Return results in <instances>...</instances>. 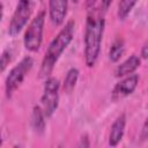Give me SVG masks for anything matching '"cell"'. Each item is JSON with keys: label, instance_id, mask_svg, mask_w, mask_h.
Returning <instances> with one entry per match:
<instances>
[{"label": "cell", "instance_id": "cell-1", "mask_svg": "<svg viewBox=\"0 0 148 148\" xmlns=\"http://www.w3.org/2000/svg\"><path fill=\"white\" fill-rule=\"evenodd\" d=\"M104 24V14L99 10L90 14L87 18L84 34V58L88 67H92L99 56Z\"/></svg>", "mask_w": 148, "mask_h": 148}, {"label": "cell", "instance_id": "cell-2", "mask_svg": "<svg viewBox=\"0 0 148 148\" xmlns=\"http://www.w3.org/2000/svg\"><path fill=\"white\" fill-rule=\"evenodd\" d=\"M74 21H68L65 27L58 32V35L53 38V40L50 43L45 56L42 61L39 76L40 77H49L56 62L58 61L61 53L65 51V49L69 45V43L73 39L74 36Z\"/></svg>", "mask_w": 148, "mask_h": 148}, {"label": "cell", "instance_id": "cell-3", "mask_svg": "<svg viewBox=\"0 0 148 148\" xmlns=\"http://www.w3.org/2000/svg\"><path fill=\"white\" fill-rule=\"evenodd\" d=\"M45 23V12L37 14L35 18L30 22L27 31L24 34V46L30 52H36L39 50L43 40V30Z\"/></svg>", "mask_w": 148, "mask_h": 148}, {"label": "cell", "instance_id": "cell-4", "mask_svg": "<svg viewBox=\"0 0 148 148\" xmlns=\"http://www.w3.org/2000/svg\"><path fill=\"white\" fill-rule=\"evenodd\" d=\"M60 83L56 77L49 76L45 81L44 92L42 96V110L46 118L51 117L58 108Z\"/></svg>", "mask_w": 148, "mask_h": 148}, {"label": "cell", "instance_id": "cell-5", "mask_svg": "<svg viewBox=\"0 0 148 148\" xmlns=\"http://www.w3.org/2000/svg\"><path fill=\"white\" fill-rule=\"evenodd\" d=\"M32 65H34L32 58L31 57H25L18 62V65H16L9 72L8 76L6 79V82H5V89H6L7 97H12L14 91L18 88V86L24 80L28 72L31 69Z\"/></svg>", "mask_w": 148, "mask_h": 148}, {"label": "cell", "instance_id": "cell-6", "mask_svg": "<svg viewBox=\"0 0 148 148\" xmlns=\"http://www.w3.org/2000/svg\"><path fill=\"white\" fill-rule=\"evenodd\" d=\"M31 13H32V0H18V3L16 6V9L14 12L8 29V34L12 37H15L21 32V30L27 24Z\"/></svg>", "mask_w": 148, "mask_h": 148}, {"label": "cell", "instance_id": "cell-7", "mask_svg": "<svg viewBox=\"0 0 148 148\" xmlns=\"http://www.w3.org/2000/svg\"><path fill=\"white\" fill-rule=\"evenodd\" d=\"M68 8V0H49L50 18L52 23L58 27L62 24Z\"/></svg>", "mask_w": 148, "mask_h": 148}, {"label": "cell", "instance_id": "cell-8", "mask_svg": "<svg viewBox=\"0 0 148 148\" xmlns=\"http://www.w3.org/2000/svg\"><path fill=\"white\" fill-rule=\"evenodd\" d=\"M138 82H139V76L136 74H132V75L125 77L124 80L118 82L116 84V87L113 88V92H112L113 96L114 97H124V96L132 94L134 91V89L136 88Z\"/></svg>", "mask_w": 148, "mask_h": 148}, {"label": "cell", "instance_id": "cell-9", "mask_svg": "<svg viewBox=\"0 0 148 148\" xmlns=\"http://www.w3.org/2000/svg\"><path fill=\"white\" fill-rule=\"evenodd\" d=\"M125 125H126V117L125 114H120L112 124L111 131H110V136H109V145L114 147L117 146L120 140L123 139L124 132H125Z\"/></svg>", "mask_w": 148, "mask_h": 148}, {"label": "cell", "instance_id": "cell-10", "mask_svg": "<svg viewBox=\"0 0 148 148\" xmlns=\"http://www.w3.org/2000/svg\"><path fill=\"white\" fill-rule=\"evenodd\" d=\"M140 58L136 56H131L130 58H127L123 64H120L117 69H116V76L117 77H121L125 75H130L132 73L135 72V69L140 66Z\"/></svg>", "mask_w": 148, "mask_h": 148}, {"label": "cell", "instance_id": "cell-11", "mask_svg": "<svg viewBox=\"0 0 148 148\" xmlns=\"http://www.w3.org/2000/svg\"><path fill=\"white\" fill-rule=\"evenodd\" d=\"M45 116L43 113L42 108L39 106H35L34 111H32V117H31V124L34 130L37 133H43L44 127H45Z\"/></svg>", "mask_w": 148, "mask_h": 148}, {"label": "cell", "instance_id": "cell-12", "mask_svg": "<svg viewBox=\"0 0 148 148\" xmlns=\"http://www.w3.org/2000/svg\"><path fill=\"white\" fill-rule=\"evenodd\" d=\"M124 51H125V47H124V42L121 39H117L111 49H110V53H109V57H110V60L112 62H117L124 54Z\"/></svg>", "mask_w": 148, "mask_h": 148}, {"label": "cell", "instance_id": "cell-13", "mask_svg": "<svg viewBox=\"0 0 148 148\" xmlns=\"http://www.w3.org/2000/svg\"><path fill=\"white\" fill-rule=\"evenodd\" d=\"M77 79H79V71L76 68H71L67 72L66 76H65V80H64V89L67 92H71L72 89L75 87Z\"/></svg>", "mask_w": 148, "mask_h": 148}, {"label": "cell", "instance_id": "cell-14", "mask_svg": "<svg viewBox=\"0 0 148 148\" xmlns=\"http://www.w3.org/2000/svg\"><path fill=\"white\" fill-rule=\"evenodd\" d=\"M136 1L138 0H120L118 5V17L120 20H125L133 9Z\"/></svg>", "mask_w": 148, "mask_h": 148}, {"label": "cell", "instance_id": "cell-15", "mask_svg": "<svg viewBox=\"0 0 148 148\" xmlns=\"http://www.w3.org/2000/svg\"><path fill=\"white\" fill-rule=\"evenodd\" d=\"M10 60H12V53H10V51H8V50L3 51V53L0 56V73L6 69V67L10 62Z\"/></svg>", "mask_w": 148, "mask_h": 148}, {"label": "cell", "instance_id": "cell-16", "mask_svg": "<svg viewBox=\"0 0 148 148\" xmlns=\"http://www.w3.org/2000/svg\"><path fill=\"white\" fill-rule=\"evenodd\" d=\"M111 2H112V0H102L101 6H99V12H101V13H103V14H105V13H106V10L109 9V7H110Z\"/></svg>", "mask_w": 148, "mask_h": 148}, {"label": "cell", "instance_id": "cell-17", "mask_svg": "<svg viewBox=\"0 0 148 148\" xmlns=\"http://www.w3.org/2000/svg\"><path fill=\"white\" fill-rule=\"evenodd\" d=\"M147 49H148V46H147V44H145V45H143V47H142V52H141V56H142V58H143V59H146V58H147V56H148Z\"/></svg>", "mask_w": 148, "mask_h": 148}, {"label": "cell", "instance_id": "cell-18", "mask_svg": "<svg viewBox=\"0 0 148 148\" xmlns=\"http://www.w3.org/2000/svg\"><path fill=\"white\" fill-rule=\"evenodd\" d=\"M96 1H97V0H86V5H87L88 8H90V7H92V6L95 5Z\"/></svg>", "mask_w": 148, "mask_h": 148}, {"label": "cell", "instance_id": "cell-19", "mask_svg": "<svg viewBox=\"0 0 148 148\" xmlns=\"http://www.w3.org/2000/svg\"><path fill=\"white\" fill-rule=\"evenodd\" d=\"M2 13H3V7H2V3L0 2V21L2 18Z\"/></svg>", "mask_w": 148, "mask_h": 148}, {"label": "cell", "instance_id": "cell-20", "mask_svg": "<svg viewBox=\"0 0 148 148\" xmlns=\"http://www.w3.org/2000/svg\"><path fill=\"white\" fill-rule=\"evenodd\" d=\"M1 143H2V140H1V134H0V146H1Z\"/></svg>", "mask_w": 148, "mask_h": 148}]
</instances>
